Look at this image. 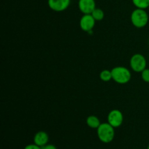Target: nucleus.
Here are the masks:
<instances>
[{"mask_svg": "<svg viewBox=\"0 0 149 149\" xmlns=\"http://www.w3.org/2000/svg\"><path fill=\"white\" fill-rule=\"evenodd\" d=\"M148 13H149V7H148Z\"/></svg>", "mask_w": 149, "mask_h": 149, "instance_id": "a211bd4d", "label": "nucleus"}, {"mask_svg": "<svg viewBox=\"0 0 149 149\" xmlns=\"http://www.w3.org/2000/svg\"><path fill=\"white\" fill-rule=\"evenodd\" d=\"M24 149H42V148L36 145L35 143H33V144H29V145H27L26 147H25Z\"/></svg>", "mask_w": 149, "mask_h": 149, "instance_id": "2eb2a0df", "label": "nucleus"}, {"mask_svg": "<svg viewBox=\"0 0 149 149\" xmlns=\"http://www.w3.org/2000/svg\"><path fill=\"white\" fill-rule=\"evenodd\" d=\"M131 23L138 29L143 28L148 24L149 17L146 10L136 8L132 12L130 15Z\"/></svg>", "mask_w": 149, "mask_h": 149, "instance_id": "f03ea898", "label": "nucleus"}, {"mask_svg": "<svg viewBox=\"0 0 149 149\" xmlns=\"http://www.w3.org/2000/svg\"><path fill=\"white\" fill-rule=\"evenodd\" d=\"M86 123H87V126L89 127L92 128V129H96L99 127L101 123H100V120L97 116H95V115H90L87 118L86 120Z\"/></svg>", "mask_w": 149, "mask_h": 149, "instance_id": "9d476101", "label": "nucleus"}, {"mask_svg": "<svg viewBox=\"0 0 149 149\" xmlns=\"http://www.w3.org/2000/svg\"><path fill=\"white\" fill-rule=\"evenodd\" d=\"M107 121L108 123L110 124L114 128L119 127L123 123V113L119 109H113L108 114Z\"/></svg>", "mask_w": 149, "mask_h": 149, "instance_id": "39448f33", "label": "nucleus"}, {"mask_svg": "<svg viewBox=\"0 0 149 149\" xmlns=\"http://www.w3.org/2000/svg\"><path fill=\"white\" fill-rule=\"evenodd\" d=\"M100 78L102 81H105V82H108V81H111L112 79L111 71L108 69L103 70L100 73Z\"/></svg>", "mask_w": 149, "mask_h": 149, "instance_id": "ddd939ff", "label": "nucleus"}, {"mask_svg": "<svg viewBox=\"0 0 149 149\" xmlns=\"http://www.w3.org/2000/svg\"><path fill=\"white\" fill-rule=\"evenodd\" d=\"M42 149H57L56 146L52 144H47L45 146L42 147Z\"/></svg>", "mask_w": 149, "mask_h": 149, "instance_id": "dca6fc26", "label": "nucleus"}, {"mask_svg": "<svg viewBox=\"0 0 149 149\" xmlns=\"http://www.w3.org/2000/svg\"><path fill=\"white\" fill-rule=\"evenodd\" d=\"M147 149H149V144H148V148H147Z\"/></svg>", "mask_w": 149, "mask_h": 149, "instance_id": "f3484780", "label": "nucleus"}, {"mask_svg": "<svg viewBox=\"0 0 149 149\" xmlns=\"http://www.w3.org/2000/svg\"><path fill=\"white\" fill-rule=\"evenodd\" d=\"M115 128L109 123H101L97 129V135L99 140L103 143L112 142L115 137Z\"/></svg>", "mask_w": 149, "mask_h": 149, "instance_id": "f257e3e1", "label": "nucleus"}, {"mask_svg": "<svg viewBox=\"0 0 149 149\" xmlns=\"http://www.w3.org/2000/svg\"><path fill=\"white\" fill-rule=\"evenodd\" d=\"M91 15L96 21H100L105 17V13L103 12V10L100 8H97V7L93 10Z\"/></svg>", "mask_w": 149, "mask_h": 149, "instance_id": "9b49d317", "label": "nucleus"}, {"mask_svg": "<svg viewBox=\"0 0 149 149\" xmlns=\"http://www.w3.org/2000/svg\"><path fill=\"white\" fill-rule=\"evenodd\" d=\"M130 65L132 71L137 73H141L146 68L147 61L142 54L137 53L132 55L130 61Z\"/></svg>", "mask_w": 149, "mask_h": 149, "instance_id": "20e7f679", "label": "nucleus"}, {"mask_svg": "<svg viewBox=\"0 0 149 149\" xmlns=\"http://www.w3.org/2000/svg\"><path fill=\"white\" fill-rule=\"evenodd\" d=\"M112 79L120 84H125L131 79V72L125 66H116L111 69Z\"/></svg>", "mask_w": 149, "mask_h": 149, "instance_id": "7ed1b4c3", "label": "nucleus"}, {"mask_svg": "<svg viewBox=\"0 0 149 149\" xmlns=\"http://www.w3.org/2000/svg\"><path fill=\"white\" fill-rule=\"evenodd\" d=\"M48 142H49V135L45 131H39L35 134L33 137V143L41 148L48 144Z\"/></svg>", "mask_w": 149, "mask_h": 149, "instance_id": "1a4fd4ad", "label": "nucleus"}, {"mask_svg": "<svg viewBox=\"0 0 149 149\" xmlns=\"http://www.w3.org/2000/svg\"><path fill=\"white\" fill-rule=\"evenodd\" d=\"M132 1L136 8L146 10L149 7V0H132Z\"/></svg>", "mask_w": 149, "mask_h": 149, "instance_id": "f8f14e48", "label": "nucleus"}, {"mask_svg": "<svg viewBox=\"0 0 149 149\" xmlns=\"http://www.w3.org/2000/svg\"><path fill=\"white\" fill-rule=\"evenodd\" d=\"M141 78L143 81L149 83V68H146L141 72Z\"/></svg>", "mask_w": 149, "mask_h": 149, "instance_id": "4468645a", "label": "nucleus"}, {"mask_svg": "<svg viewBox=\"0 0 149 149\" xmlns=\"http://www.w3.org/2000/svg\"><path fill=\"white\" fill-rule=\"evenodd\" d=\"M96 20L92 16L91 14H84L81 17L79 20L80 28L84 31L90 33L93 31L95 26Z\"/></svg>", "mask_w": 149, "mask_h": 149, "instance_id": "423d86ee", "label": "nucleus"}, {"mask_svg": "<svg viewBox=\"0 0 149 149\" xmlns=\"http://www.w3.org/2000/svg\"><path fill=\"white\" fill-rule=\"evenodd\" d=\"M78 7L83 15L91 14L96 8V3L95 0H79Z\"/></svg>", "mask_w": 149, "mask_h": 149, "instance_id": "6e6552de", "label": "nucleus"}, {"mask_svg": "<svg viewBox=\"0 0 149 149\" xmlns=\"http://www.w3.org/2000/svg\"><path fill=\"white\" fill-rule=\"evenodd\" d=\"M47 4L51 10L60 13L68 9L71 4V0H48Z\"/></svg>", "mask_w": 149, "mask_h": 149, "instance_id": "0eeeda50", "label": "nucleus"}]
</instances>
